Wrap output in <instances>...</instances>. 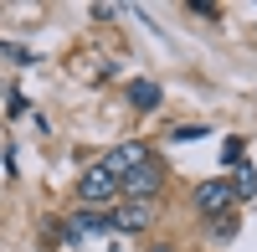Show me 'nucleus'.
<instances>
[{
    "mask_svg": "<svg viewBox=\"0 0 257 252\" xmlns=\"http://www.w3.org/2000/svg\"><path fill=\"white\" fill-rule=\"evenodd\" d=\"M77 201H82V206H98V211H113V206H118V175H108L103 165L82 170V180H77Z\"/></svg>",
    "mask_w": 257,
    "mask_h": 252,
    "instance_id": "obj_1",
    "label": "nucleus"
},
{
    "mask_svg": "<svg viewBox=\"0 0 257 252\" xmlns=\"http://www.w3.org/2000/svg\"><path fill=\"white\" fill-rule=\"evenodd\" d=\"M160 180H165V170L149 160V165H139V170H128V175L118 180V201H155Z\"/></svg>",
    "mask_w": 257,
    "mask_h": 252,
    "instance_id": "obj_2",
    "label": "nucleus"
},
{
    "mask_svg": "<svg viewBox=\"0 0 257 252\" xmlns=\"http://www.w3.org/2000/svg\"><path fill=\"white\" fill-rule=\"evenodd\" d=\"M231 201H237V191H231V180H201L196 185V206L206 216H226Z\"/></svg>",
    "mask_w": 257,
    "mask_h": 252,
    "instance_id": "obj_3",
    "label": "nucleus"
},
{
    "mask_svg": "<svg viewBox=\"0 0 257 252\" xmlns=\"http://www.w3.org/2000/svg\"><path fill=\"white\" fill-rule=\"evenodd\" d=\"M139 165H149V144H144V139H128V144H118V150L103 160V170L123 180L128 170H139Z\"/></svg>",
    "mask_w": 257,
    "mask_h": 252,
    "instance_id": "obj_4",
    "label": "nucleus"
},
{
    "mask_svg": "<svg viewBox=\"0 0 257 252\" xmlns=\"http://www.w3.org/2000/svg\"><path fill=\"white\" fill-rule=\"evenodd\" d=\"M155 221V201H118L113 206V232H144Z\"/></svg>",
    "mask_w": 257,
    "mask_h": 252,
    "instance_id": "obj_5",
    "label": "nucleus"
},
{
    "mask_svg": "<svg viewBox=\"0 0 257 252\" xmlns=\"http://www.w3.org/2000/svg\"><path fill=\"white\" fill-rule=\"evenodd\" d=\"M67 226H77L82 237H93V232H108V226H113V211H98V206H88V211H77Z\"/></svg>",
    "mask_w": 257,
    "mask_h": 252,
    "instance_id": "obj_6",
    "label": "nucleus"
},
{
    "mask_svg": "<svg viewBox=\"0 0 257 252\" xmlns=\"http://www.w3.org/2000/svg\"><path fill=\"white\" fill-rule=\"evenodd\" d=\"M128 103H134V108H160V82H149V77H134L128 82Z\"/></svg>",
    "mask_w": 257,
    "mask_h": 252,
    "instance_id": "obj_7",
    "label": "nucleus"
},
{
    "mask_svg": "<svg viewBox=\"0 0 257 252\" xmlns=\"http://www.w3.org/2000/svg\"><path fill=\"white\" fill-rule=\"evenodd\" d=\"M231 191H237V201H242V196H252V191H257V175H252V170H247V165H237V185H231Z\"/></svg>",
    "mask_w": 257,
    "mask_h": 252,
    "instance_id": "obj_8",
    "label": "nucleus"
},
{
    "mask_svg": "<svg viewBox=\"0 0 257 252\" xmlns=\"http://www.w3.org/2000/svg\"><path fill=\"white\" fill-rule=\"evenodd\" d=\"M211 232H216V237H231V232H237V216H211Z\"/></svg>",
    "mask_w": 257,
    "mask_h": 252,
    "instance_id": "obj_9",
    "label": "nucleus"
},
{
    "mask_svg": "<svg viewBox=\"0 0 257 252\" xmlns=\"http://www.w3.org/2000/svg\"><path fill=\"white\" fill-rule=\"evenodd\" d=\"M221 160H226V165H242V139H226V144H221Z\"/></svg>",
    "mask_w": 257,
    "mask_h": 252,
    "instance_id": "obj_10",
    "label": "nucleus"
}]
</instances>
